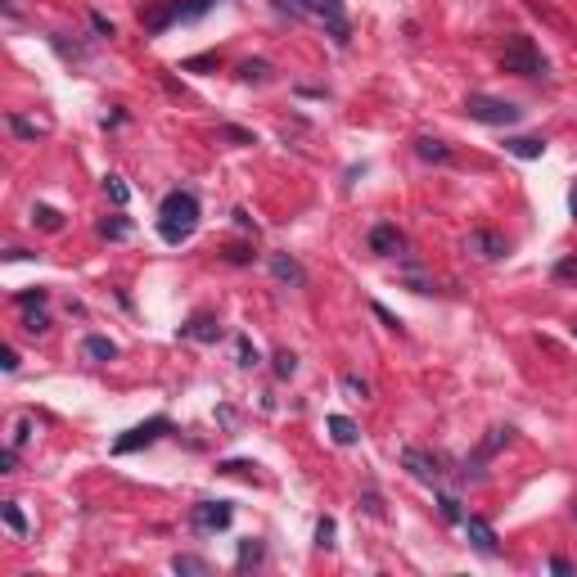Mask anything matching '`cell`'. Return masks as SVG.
Wrapping results in <instances>:
<instances>
[{"instance_id":"1","label":"cell","mask_w":577,"mask_h":577,"mask_svg":"<svg viewBox=\"0 0 577 577\" xmlns=\"http://www.w3.org/2000/svg\"><path fill=\"white\" fill-rule=\"evenodd\" d=\"M194 231H199V199L190 190H172L158 204V234L167 244H185Z\"/></svg>"},{"instance_id":"2","label":"cell","mask_w":577,"mask_h":577,"mask_svg":"<svg viewBox=\"0 0 577 577\" xmlns=\"http://www.w3.org/2000/svg\"><path fill=\"white\" fill-rule=\"evenodd\" d=\"M501 68L505 73H519V77H546V59L532 45V36H510L505 41V55H501Z\"/></svg>"},{"instance_id":"3","label":"cell","mask_w":577,"mask_h":577,"mask_svg":"<svg viewBox=\"0 0 577 577\" xmlns=\"http://www.w3.org/2000/svg\"><path fill=\"white\" fill-rule=\"evenodd\" d=\"M464 114L473 117V122H482V126H514L523 109L514 104V100H496V95H469L464 100Z\"/></svg>"},{"instance_id":"4","label":"cell","mask_w":577,"mask_h":577,"mask_svg":"<svg viewBox=\"0 0 577 577\" xmlns=\"http://www.w3.org/2000/svg\"><path fill=\"white\" fill-rule=\"evenodd\" d=\"M284 9H293V14H307V18H316V23H330L334 27V36L347 41V18H343V0H280Z\"/></svg>"},{"instance_id":"5","label":"cell","mask_w":577,"mask_h":577,"mask_svg":"<svg viewBox=\"0 0 577 577\" xmlns=\"http://www.w3.org/2000/svg\"><path fill=\"white\" fill-rule=\"evenodd\" d=\"M167 429H172V424H167V415H154V420H144V424L126 429V433L114 443V456H131V452H140V447H154Z\"/></svg>"},{"instance_id":"6","label":"cell","mask_w":577,"mask_h":577,"mask_svg":"<svg viewBox=\"0 0 577 577\" xmlns=\"http://www.w3.org/2000/svg\"><path fill=\"white\" fill-rule=\"evenodd\" d=\"M190 523L199 532H222V528H231V505L226 501H199L190 510Z\"/></svg>"},{"instance_id":"7","label":"cell","mask_w":577,"mask_h":577,"mask_svg":"<svg viewBox=\"0 0 577 577\" xmlns=\"http://www.w3.org/2000/svg\"><path fill=\"white\" fill-rule=\"evenodd\" d=\"M464 537H469V546H473V551H478V555H487V560H492V555H501V542H496V528H492V523H487V519H478V514H464Z\"/></svg>"},{"instance_id":"8","label":"cell","mask_w":577,"mask_h":577,"mask_svg":"<svg viewBox=\"0 0 577 577\" xmlns=\"http://www.w3.org/2000/svg\"><path fill=\"white\" fill-rule=\"evenodd\" d=\"M464 248H469V253H478L482 262H501V257L510 253V244H505V239H501L496 231H469Z\"/></svg>"},{"instance_id":"9","label":"cell","mask_w":577,"mask_h":577,"mask_svg":"<svg viewBox=\"0 0 577 577\" xmlns=\"http://www.w3.org/2000/svg\"><path fill=\"white\" fill-rule=\"evenodd\" d=\"M402 464H406L411 478H420V482H438V478H443L438 456H429V452H420V447H406V452H402Z\"/></svg>"},{"instance_id":"10","label":"cell","mask_w":577,"mask_h":577,"mask_svg":"<svg viewBox=\"0 0 577 577\" xmlns=\"http://www.w3.org/2000/svg\"><path fill=\"white\" fill-rule=\"evenodd\" d=\"M176 18H181V0H158V5H144V9H140L144 32H163V27H172Z\"/></svg>"},{"instance_id":"11","label":"cell","mask_w":577,"mask_h":577,"mask_svg":"<svg viewBox=\"0 0 577 577\" xmlns=\"http://www.w3.org/2000/svg\"><path fill=\"white\" fill-rule=\"evenodd\" d=\"M271 275H275L280 284H289V289H303V284H307V271H303L289 253H271Z\"/></svg>"},{"instance_id":"12","label":"cell","mask_w":577,"mask_h":577,"mask_svg":"<svg viewBox=\"0 0 577 577\" xmlns=\"http://www.w3.org/2000/svg\"><path fill=\"white\" fill-rule=\"evenodd\" d=\"M370 253H379V257H393V253H402V231L397 226H374L370 231Z\"/></svg>"},{"instance_id":"13","label":"cell","mask_w":577,"mask_h":577,"mask_svg":"<svg viewBox=\"0 0 577 577\" xmlns=\"http://www.w3.org/2000/svg\"><path fill=\"white\" fill-rule=\"evenodd\" d=\"M181 339H194V343H217L222 339V325L213 316H194L190 325H181Z\"/></svg>"},{"instance_id":"14","label":"cell","mask_w":577,"mask_h":577,"mask_svg":"<svg viewBox=\"0 0 577 577\" xmlns=\"http://www.w3.org/2000/svg\"><path fill=\"white\" fill-rule=\"evenodd\" d=\"M505 149H510L514 158H542V154H546V140H537V135H514V140H505Z\"/></svg>"},{"instance_id":"15","label":"cell","mask_w":577,"mask_h":577,"mask_svg":"<svg viewBox=\"0 0 577 577\" xmlns=\"http://www.w3.org/2000/svg\"><path fill=\"white\" fill-rule=\"evenodd\" d=\"M325 424H330V438H334V443H339V447H352V443H356V438H361V429H356V424H352V420H347V415H330V420H325Z\"/></svg>"},{"instance_id":"16","label":"cell","mask_w":577,"mask_h":577,"mask_svg":"<svg viewBox=\"0 0 577 577\" xmlns=\"http://www.w3.org/2000/svg\"><path fill=\"white\" fill-rule=\"evenodd\" d=\"M415 154L429 158V163H447V158H452V149H447L438 135H420V140H415Z\"/></svg>"},{"instance_id":"17","label":"cell","mask_w":577,"mask_h":577,"mask_svg":"<svg viewBox=\"0 0 577 577\" xmlns=\"http://www.w3.org/2000/svg\"><path fill=\"white\" fill-rule=\"evenodd\" d=\"M82 352H86L91 361H114V356H117V343H114V339H104V334H91V339L82 343Z\"/></svg>"},{"instance_id":"18","label":"cell","mask_w":577,"mask_h":577,"mask_svg":"<svg viewBox=\"0 0 577 577\" xmlns=\"http://www.w3.org/2000/svg\"><path fill=\"white\" fill-rule=\"evenodd\" d=\"M32 226H41V231L59 234V231H64V213H55V208L36 204V208H32Z\"/></svg>"},{"instance_id":"19","label":"cell","mask_w":577,"mask_h":577,"mask_svg":"<svg viewBox=\"0 0 577 577\" xmlns=\"http://www.w3.org/2000/svg\"><path fill=\"white\" fill-rule=\"evenodd\" d=\"M172 569H176V573H194V577L213 573V564H208V560H199V555H176V560H172Z\"/></svg>"},{"instance_id":"20","label":"cell","mask_w":577,"mask_h":577,"mask_svg":"<svg viewBox=\"0 0 577 577\" xmlns=\"http://www.w3.org/2000/svg\"><path fill=\"white\" fill-rule=\"evenodd\" d=\"M239 77L244 82H271V64L266 59H248V64H239Z\"/></svg>"},{"instance_id":"21","label":"cell","mask_w":577,"mask_h":577,"mask_svg":"<svg viewBox=\"0 0 577 577\" xmlns=\"http://www.w3.org/2000/svg\"><path fill=\"white\" fill-rule=\"evenodd\" d=\"M100 234H104V239H126V234H131V222H126L122 213H114V217L100 222Z\"/></svg>"},{"instance_id":"22","label":"cell","mask_w":577,"mask_h":577,"mask_svg":"<svg viewBox=\"0 0 577 577\" xmlns=\"http://www.w3.org/2000/svg\"><path fill=\"white\" fill-rule=\"evenodd\" d=\"M0 514H5V523H9V532H18V537H27V519H23V510H18L14 501H5V505H0Z\"/></svg>"},{"instance_id":"23","label":"cell","mask_w":577,"mask_h":577,"mask_svg":"<svg viewBox=\"0 0 577 577\" xmlns=\"http://www.w3.org/2000/svg\"><path fill=\"white\" fill-rule=\"evenodd\" d=\"M9 131H14V135H23V140H36V135H41V131H45V126H41V122H32V117H9Z\"/></svg>"},{"instance_id":"24","label":"cell","mask_w":577,"mask_h":577,"mask_svg":"<svg viewBox=\"0 0 577 577\" xmlns=\"http://www.w3.org/2000/svg\"><path fill=\"white\" fill-rule=\"evenodd\" d=\"M275 374H280V379H293V374H298V356H293L289 347L275 352Z\"/></svg>"},{"instance_id":"25","label":"cell","mask_w":577,"mask_h":577,"mask_svg":"<svg viewBox=\"0 0 577 577\" xmlns=\"http://www.w3.org/2000/svg\"><path fill=\"white\" fill-rule=\"evenodd\" d=\"M104 190H109V199H114L117 208L131 199V190H126V181H122V176H104Z\"/></svg>"},{"instance_id":"26","label":"cell","mask_w":577,"mask_h":577,"mask_svg":"<svg viewBox=\"0 0 577 577\" xmlns=\"http://www.w3.org/2000/svg\"><path fill=\"white\" fill-rule=\"evenodd\" d=\"M23 330H27V334H45V330H50V321H45V312H41V307H36V312H27V321H23Z\"/></svg>"},{"instance_id":"27","label":"cell","mask_w":577,"mask_h":577,"mask_svg":"<svg viewBox=\"0 0 577 577\" xmlns=\"http://www.w3.org/2000/svg\"><path fill=\"white\" fill-rule=\"evenodd\" d=\"M316 546H321V551L334 546V519H321V523H316Z\"/></svg>"},{"instance_id":"28","label":"cell","mask_w":577,"mask_h":577,"mask_svg":"<svg viewBox=\"0 0 577 577\" xmlns=\"http://www.w3.org/2000/svg\"><path fill=\"white\" fill-rule=\"evenodd\" d=\"M438 505H443V519H452V523H464V514H461V501H456V496H443Z\"/></svg>"},{"instance_id":"29","label":"cell","mask_w":577,"mask_h":577,"mask_svg":"<svg viewBox=\"0 0 577 577\" xmlns=\"http://www.w3.org/2000/svg\"><path fill=\"white\" fill-rule=\"evenodd\" d=\"M257 560H262V546H257V542H244V546H239V564L248 569V564H257Z\"/></svg>"},{"instance_id":"30","label":"cell","mask_w":577,"mask_h":577,"mask_svg":"<svg viewBox=\"0 0 577 577\" xmlns=\"http://www.w3.org/2000/svg\"><path fill=\"white\" fill-rule=\"evenodd\" d=\"M208 5L213 0H181V18H199V14H208Z\"/></svg>"},{"instance_id":"31","label":"cell","mask_w":577,"mask_h":577,"mask_svg":"<svg viewBox=\"0 0 577 577\" xmlns=\"http://www.w3.org/2000/svg\"><path fill=\"white\" fill-rule=\"evenodd\" d=\"M27 438H32V420H27V415H23V420H18V424H14V443H9V447H23V443H27Z\"/></svg>"},{"instance_id":"32","label":"cell","mask_w":577,"mask_h":577,"mask_svg":"<svg viewBox=\"0 0 577 577\" xmlns=\"http://www.w3.org/2000/svg\"><path fill=\"white\" fill-rule=\"evenodd\" d=\"M555 280H569V284H573L577 280V257H564V262L555 266Z\"/></svg>"},{"instance_id":"33","label":"cell","mask_w":577,"mask_h":577,"mask_svg":"<svg viewBox=\"0 0 577 577\" xmlns=\"http://www.w3.org/2000/svg\"><path fill=\"white\" fill-rule=\"evenodd\" d=\"M234 347H239V365H257V352L248 347V339H234Z\"/></svg>"},{"instance_id":"34","label":"cell","mask_w":577,"mask_h":577,"mask_svg":"<svg viewBox=\"0 0 577 577\" xmlns=\"http://www.w3.org/2000/svg\"><path fill=\"white\" fill-rule=\"evenodd\" d=\"M343 388L352 393V397H370V388H365V383H361L356 374H343Z\"/></svg>"},{"instance_id":"35","label":"cell","mask_w":577,"mask_h":577,"mask_svg":"<svg viewBox=\"0 0 577 577\" xmlns=\"http://www.w3.org/2000/svg\"><path fill=\"white\" fill-rule=\"evenodd\" d=\"M0 365H5V374H14V370H18V352L5 347V352H0Z\"/></svg>"},{"instance_id":"36","label":"cell","mask_w":577,"mask_h":577,"mask_svg":"<svg viewBox=\"0 0 577 577\" xmlns=\"http://www.w3.org/2000/svg\"><path fill=\"white\" fill-rule=\"evenodd\" d=\"M32 303H45V289H36V293H18V307H32Z\"/></svg>"},{"instance_id":"37","label":"cell","mask_w":577,"mask_h":577,"mask_svg":"<svg viewBox=\"0 0 577 577\" xmlns=\"http://www.w3.org/2000/svg\"><path fill=\"white\" fill-rule=\"evenodd\" d=\"M551 573H573V564H569V560H564V555H555V560H551Z\"/></svg>"},{"instance_id":"38","label":"cell","mask_w":577,"mask_h":577,"mask_svg":"<svg viewBox=\"0 0 577 577\" xmlns=\"http://www.w3.org/2000/svg\"><path fill=\"white\" fill-rule=\"evenodd\" d=\"M569 213L577 217V185H573V194H569Z\"/></svg>"},{"instance_id":"39","label":"cell","mask_w":577,"mask_h":577,"mask_svg":"<svg viewBox=\"0 0 577 577\" xmlns=\"http://www.w3.org/2000/svg\"><path fill=\"white\" fill-rule=\"evenodd\" d=\"M573 339H577V325H573Z\"/></svg>"}]
</instances>
